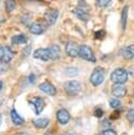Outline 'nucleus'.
<instances>
[{
	"instance_id": "8",
	"label": "nucleus",
	"mask_w": 134,
	"mask_h": 135,
	"mask_svg": "<svg viewBox=\"0 0 134 135\" xmlns=\"http://www.w3.org/2000/svg\"><path fill=\"white\" fill-rule=\"evenodd\" d=\"M112 94L117 98L125 97L127 94V88L123 85V83H114L112 86Z\"/></svg>"
},
{
	"instance_id": "36",
	"label": "nucleus",
	"mask_w": 134,
	"mask_h": 135,
	"mask_svg": "<svg viewBox=\"0 0 134 135\" xmlns=\"http://www.w3.org/2000/svg\"><path fill=\"white\" fill-rule=\"evenodd\" d=\"M133 97H134V93H133Z\"/></svg>"
},
{
	"instance_id": "34",
	"label": "nucleus",
	"mask_w": 134,
	"mask_h": 135,
	"mask_svg": "<svg viewBox=\"0 0 134 135\" xmlns=\"http://www.w3.org/2000/svg\"><path fill=\"white\" fill-rule=\"evenodd\" d=\"M1 90H2V81L0 80V91H1Z\"/></svg>"
},
{
	"instance_id": "3",
	"label": "nucleus",
	"mask_w": 134,
	"mask_h": 135,
	"mask_svg": "<svg viewBox=\"0 0 134 135\" xmlns=\"http://www.w3.org/2000/svg\"><path fill=\"white\" fill-rule=\"evenodd\" d=\"M78 56L87 61H90V62H95L96 61V58L93 54V51L90 46L88 45H80L79 46V52H78Z\"/></svg>"
},
{
	"instance_id": "21",
	"label": "nucleus",
	"mask_w": 134,
	"mask_h": 135,
	"mask_svg": "<svg viewBox=\"0 0 134 135\" xmlns=\"http://www.w3.org/2000/svg\"><path fill=\"white\" fill-rule=\"evenodd\" d=\"M5 7H6V11H7L8 13L13 12V11L15 9V7H16V1H15V0H6V2H5Z\"/></svg>"
},
{
	"instance_id": "11",
	"label": "nucleus",
	"mask_w": 134,
	"mask_h": 135,
	"mask_svg": "<svg viewBox=\"0 0 134 135\" xmlns=\"http://www.w3.org/2000/svg\"><path fill=\"white\" fill-rule=\"evenodd\" d=\"M78 52H79V46L73 42V41H70L66 43L65 45V53L66 55H69L70 57H77L78 56Z\"/></svg>"
},
{
	"instance_id": "12",
	"label": "nucleus",
	"mask_w": 134,
	"mask_h": 135,
	"mask_svg": "<svg viewBox=\"0 0 134 135\" xmlns=\"http://www.w3.org/2000/svg\"><path fill=\"white\" fill-rule=\"evenodd\" d=\"M28 31H30V33H32L34 35H40L45 31V26L41 22H33L30 24Z\"/></svg>"
},
{
	"instance_id": "4",
	"label": "nucleus",
	"mask_w": 134,
	"mask_h": 135,
	"mask_svg": "<svg viewBox=\"0 0 134 135\" xmlns=\"http://www.w3.org/2000/svg\"><path fill=\"white\" fill-rule=\"evenodd\" d=\"M64 90L69 95L75 96V95L79 94V92L81 90V84L77 80H70L64 83Z\"/></svg>"
},
{
	"instance_id": "31",
	"label": "nucleus",
	"mask_w": 134,
	"mask_h": 135,
	"mask_svg": "<svg viewBox=\"0 0 134 135\" xmlns=\"http://www.w3.org/2000/svg\"><path fill=\"white\" fill-rule=\"evenodd\" d=\"M28 80H30L31 83H34V82H35V75H33V74L30 75V76H28Z\"/></svg>"
},
{
	"instance_id": "10",
	"label": "nucleus",
	"mask_w": 134,
	"mask_h": 135,
	"mask_svg": "<svg viewBox=\"0 0 134 135\" xmlns=\"http://www.w3.org/2000/svg\"><path fill=\"white\" fill-rule=\"evenodd\" d=\"M39 89L43 92V93H45V94H47V95H50V96H54V95H56V88L51 83V82H47V81H44V82H41L40 84H39Z\"/></svg>"
},
{
	"instance_id": "25",
	"label": "nucleus",
	"mask_w": 134,
	"mask_h": 135,
	"mask_svg": "<svg viewBox=\"0 0 134 135\" xmlns=\"http://www.w3.org/2000/svg\"><path fill=\"white\" fill-rule=\"evenodd\" d=\"M66 73H68V75H70V76H75V75L78 74V70H77L76 68H69V69L66 70Z\"/></svg>"
},
{
	"instance_id": "17",
	"label": "nucleus",
	"mask_w": 134,
	"mask_h": 135,
	"mask_svg": "<svg viewBox=\"0 0 134 135\" xmlns=\"http://www.w3.org/2000/svg\"><path fill=\"white\" fill-rule=\"evenodd\" d=\"M49 123H50V120L47 118H37V119L33 120V124L37 129H44L47 127Z\"/></svg>"
},
{
	"instance_id": "5",
	"label": "nucleus",
	"mask_w": 134,
	"mask_h": 135,
	"mask_svg": "<svg viewBox=\"0 0 134 135\" xmlns=\"http://www.w3.org/2000/svg\"><path fill=\"white\" fill-rule=\"evenodd\" d=\"M33 56H34V58L39 59L41 61H49V60H51V55H50L49 47L47 49H44V47L43 49L42 47L37 49L36 51H34Z\"/></svg>"
},
{
	"instance_id": "9",
	"label": "nucleus",
	"mask_w": 134,
	"mask_h": 135,
	"mask_svg": "<svg viewBox=\"0 0 134 135\" xmlns=\"http://www.w3.org/2000/svg\"><path fill=\"white\" fill-rule=\"evenodd\" d=\"M56 117H57V120H58V122L60 124H66L71 119L70 113L64 109L58 110L57 113H56Z\"/></svg>"
},
{
	"instance_id": "27",
	"label": "nucleus",
	"mask_w": 134,
	"mask_h": 135,
	"mask_svg": "<svg viewBox=\"0 0 134 135\" xmlns=\"http://www.w3.org/2000/svg\"><path fill=\"white\" fill-rule=\"evenodd\" d=\"M104 35H106V32L103 30H99V31L95 32V38H97V39H102L104 37Z\"/></svg>"
},
{
	"instance_id": "20",
	"label": "nucleus",
	"mask_w": 134,
	"mask_h": 135,
	"mask_svg": "<svg viewBox=\"0 0 134 135\" xmlns=\"http://www.w3.org/2000/svg\"><path fill=\"white\" fill-rule=\"evenodd\" d=\"M128 5L123 6L122 12H121V19H120V24H121V28L125 30L126 25H127V17H128Z\"/></svg>"
},
{
	"instance_id": "13",
	"label": "nucleus",
	"mask_w": 134,
	"mask_h": 135,
	"mask_svg": "<svg viewBox=\"0 0 134 135\" xmlns=\"http://www.w3.org/2000/svg\"><path fill=\"white\" fill-rule=\"evenodd\" d=\"M73 13L76 15L77 18H79V19L82 20V21H88L89 18H90V15H89L88 11H87L85 8L81 7V6H78V7L74 8V9H73Z\"/></svg>"
},
{
	"instance_id": "22",
	"label": "nucleus",
	"mask_w": 134,
	"mask_h": 135,
	"mask_svg": "<svg viewBox=\"0 0 134 135\" xmlns=\"http://www.w3.org/2000/svg\"><path fill=\"white\" fill-rule=\"evenodd\" d=\"M109 104H110L111 108H113V109H117V108L120 107V101H119L117 98H112V99L109 100Z\"/></svg>"
},
{
	"instance_id": "28",
	"label": "nucleus",
	"mask_w": 134,
	"mask_h": 135,
	"mask_svg": "<svg viewBox=\"0 0 134 135\" xmlns=\"http://www.w3.org/2000/svg\"><path fill=\"white\" fill-rule=\"evenodd\" d=\"M31 45H26L23 50H22V56L23 57H27L28 55H30V53H31Z\"/></svg>"
},
{
	"instance_id": "33",
	"label": "nucleus",
	"mask_w": 134,
	"mask_h": 135,
	"mask_svg": "<svg viewBox=\"0 0 134 135\" xmlns=\"http://www.w3.org/2000/svg\"><path fill=\"white\" fill-rule=\"evenodd\" d=\"M16 135H28V134H26V133H18Z\"/></svg>"
},
{
	"instance_id": "14",
	"label": "nucleus",
	"mask_w": 134,
	"mask_h": 135,
	"mask_svg": "<svg viewBox=\"0 0 134 135\" xmlns=\"http://www.w3.org/2000/svg\"><path fill=\"white\" fill-rule=\"evenodd\" d=\"M121 55L125 59H132L134 57V44L123 47L121 50Z\"/></svg>"
},
{
	"instance_id": "26",
	"label": "nucleus",
	"mask_w": 134,
	"mask_h": 135,
	"mask_svg": "<svg viewBox=\"0 0 134 135\" xmlns=\"http://www.w3.org/2000/svg\"><path fill=\"white\" fill-rule=\"evenodd\" d=\"M30 20H31V15L30 14H25L22 17V23L25 25H30Z\"/></svg>"
},
{
	"instance_id": "32",
	"label": "nucleus",
	"mask_w": 134,
	"mask_h": 135,
	"mask_svg": "<svg viewBox=\"0 0 134 135\" xmlns=\"http://www.w3.org/2000/svg\"><path fill=\"white\" fill-rule=\"evenodd\" d=\"M3 52H4V47L0 44V60H1L2 57H3Z\"/></svg>"
},
{
	"instance_id": "19",
	"label": "nucleus",
	"mask_w": 134,
	"mask_h": 135,
	"mask_svg": "<svg viewBox=\"0 0 134 135\" xmlns=\"http://www.w3.org/2000/svg\"><path fill=\"white\" fill-rule=\"evenodd\" d=\"M26 42H27V37L23 34L15 35L12 37V43H14V44H23Z\"/></svg>"
},
{
	"instance_id": "6",
	"label": "nucleus",
	"mask_w": 134,
	"mask_h": 135,
	"mask_svg": "<svg viewBox=\"0 0 134 135\" xmlns=\"http://www.w3.org/2000/svg\"><path fill=\"white\" fill-rule=\"evenodd\" d=\"M28 102L31 105H33L34 110H35V113L38 115L42 112L43 108H44V100L41 98V97H33L31 99H28Z\"/></svg>"
},
{
	"instance_id": "7",
	"label": "nucleus",
	"mask_w": 134,
	"mask_h": 135,
	"mask_svg": "<svg viewBox=\"0 0 134 135\" xmlns=\"http://www.w3.org/2000/svg\"><path fill=\"white\" fill-rule=\"evenodd\" d=\"M58 15H59V13L56 8H50L46 11V13L44 15V20L49 25H53L56 23Z\"/></svg>"
},
{
	"instance_id": "29",
	"label": "nucleus",
	"mask_w": 134,
	"mask_h": 135,
	"mask_svg": "<svg viewBox=\"0 0 134 135\" xmlns=\"http://www.w3.org/2000/svg\"><path fill=\"white\" fill-rule=\"evenodd\" d=\"M100 135H117V134H116V132H115L114 130H112V129H107V130L102 131V132L100 133Z\"/></svg>"
},
{
	"instance_id": "1",
	"label": "nucleus",
	"mask_w": 134,
	"mask_h": 135,
	"mask_svg": "<svg viewBox=\"0 0 134 135\" xmlns=\"http://www.w3.org/2000/svg\"><path fill=\"white\" fill-rule=\"evenodd\" d=\"M104 77H106L104 69L100 68V66H97L93 70V72L91 74V77H90V81L94 86H98L103 82Z\"/></svg>"
},
{
	"instance_id": "18",
	"label": "nucleus",
	"mask_w": 134,
	"mask_h": 135,
	"mask_svg": "<svg viewBox=\"0 0 134 135\" xmlns=\"http://www.w3.org/2000/svg\"><path fill=\"white\" fill-rule=\"evenodd\" d=\"M13 56H14V53L13 51L11 50V47L8 46H5L4 47V52H3V57L1 59L2 62H5V63H8L12 59H13Z\"/></svg>"
},
{
	"instance_id": "15",
	"label": "nucleus",
	"mask_w": 134,
	"mask_h": 135,
	"mask_svg": "<svg viewBox=\"0 0 134 135\" xmlns=\"http://www.w3.org/2000/svg\"><path fill=\"white\" fill-rule=\"evenodd\" d=\"M11 119H12L13 123L16 124V126H21V124L24 123V119L17 113V111L15 109H13L11 111Z\"/></svg>"
},
{
	"instance_id": "30",
	"label": "nucleus",
	"mask_w": 134,
	"mask_h": 135,
	"mask_svg": "<svg viewBox=\"0 0 134 135\" xmlns=\"http://www.w3.org/2000/svg\"><path fill=\"white\" fill-rule=\"evenodd\" d=\"M94 115H95L96 117H101V116L103 115V111H102L101 109H96L95 112H94Z\"/></svg>"
},
{
	"instance_id": "35",
	"label": "nucleus",
	"mask_w": 134,
	"mask_h": 135,
	"mask_svg": "<svg viewBox=\"0 0 134 135\" xmlns=\"http://www.w3.org/2000/svg\"><path fill=\"white\" fill-rule=\"evenodd\" d=\"M62 135H75V134H73V133H68V134H62Z\"/></svg>"
},
{
	"instance_id": "24",
	"label": "nucleus",
	"mask_w": 134,
	"mask_h": 135,
	"mask_svg": "<svg viewBox=\"0 0 134 135\" xmlns=\"http://www.w3.org/2000/svg\"><path fill=\"white\" fill-rule=\"evenodd\" d=\"M96 1H97V5L99 7H107L110 5L112 0H96Z\"/></svg>"
},
{
	"instance_id": "2",
	"label": "nucleus",
	"mask_w": 134,
	"mask_h": 135,
	"mask_svg": "<svg viewBox=\"0 0 134 135\" xmlns=\"http://www.w3.org/2000/svg\"><path fill=\"white\" fill-rule=\"evenodd\" d=\"M111 80L114 83H125L128 80V72L125 69H115L111 74Z\"/></svg>"
},
{
	"instance_id": "16",
	"label": "nucleus",
	"mask_w": 134,
	"mask_h": 135,
	"mask_svg": "<svg viewBox=\"0 0 134 135\" xmlns=\"http://www.w3.org/2000/svg\"><path fill=\"white\" fill-rule=\"evenodd\" d=\"M50 50V55H51V60H56L60 57V49L58 45L53 44L49 47Z\"/></svg>"
},
{
	"instance_id": "23",
	"label": "nucleus",
	"mask_w": 134,
	"mask_h": 135,
	"mask_svg": "<svg viewBox=\"0 0 134 135\" xmlns=\"http://www.w3.org/2000/svg\"><path fill=\"white\" fill-rule=\"evenodd\" d=\"M127 119L132 123L134 124V109H131L127 112Z\"/></svg>"
}]
</instances>
